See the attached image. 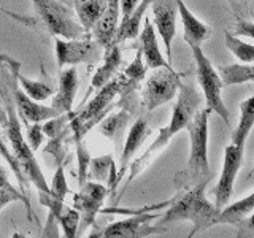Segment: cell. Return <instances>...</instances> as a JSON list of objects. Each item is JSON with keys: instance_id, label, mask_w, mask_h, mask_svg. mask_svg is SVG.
Instances as JSON below:
<instances>
[{"instance_id": "obj_9", "label": "cell", "mask_w": 254, "mask_h": 238, "mask_svg": "<svg viewBox=\"0 0 254 238\" xmlns=\"http://www.w3.org/2000/svg\"><path fill=\"white\" fill-rule=\"evenodd\" d=\"M103 48L91 37L65 40V38H56L54 40V51L56 60H58L59 70L64 65L75 67L78 63H87L92 67L102 59Z\"/></svg>"}, {"instance_id": "obj_5", "label": "cell", "mask_w": 254, "mask_h": 238, "mask_svg": "<svg viewBox=\"0 0 254 238\" xmlns=\"http://www.w3.org/2000/svg\"><path fill=\"white\" fill-rule=\"evenodd\" d=\"M211 111L203 108L195 111L192 119L188 122L186 130L190 140V153L188 169L185 172V182L195 186L203 179H210V162H208V121Z\"/></svg>"}, {"instance_id": "obj_44", "label": "cell", "mask_w": 254, "mask_h": 238, "mask_svg": "<svg viewBox=\"0 0 254 238\" xmlns=\"http://www.w3.org/2000/svg\"><path fill=\"white\" fill-rule=\"evenodd\" d=\"M243 2H246V0H243Z\"/></svg>"}, {"instance_id": "obj_3", "label": "cell", "mask_w": 254, "mask_h": 238, "mask_svg": "<svg viewBox=\"0 0 254 238\" xmlns=\"http://www.w3.org/2000/svg\"><path fill=\"white\" fill-rule=\"evenodd\" d=\"M210 179H203L198 184L192 186L185 194L175 197L170 200V208L161 214L157 226L172 224V222L188 221L192 224V234H198L202 230L211 227V221L216 216L218 211L208 198L205 195V189Z\"/></svg>"}, {"instance_id": "obj_35", "label": "cell", "mask_w": 254, "mask_h": 238, "mask_svg": "<svg viewBox=\"0 0 254 238\" xmlns=\"http://www.w3.org/2000/svg\"><path fill=\"white\" fill-rule=\"evenodd\" d=\"M26 137H27V145L29 148L37 153L38 148L43 145L45 141V133H43V127L40 122H34V124H29L27 125V130H26Z\"/></svg>"}, {"instance_id": "obj_22", "label": "cell", "mask_w": 254, "mask_h": 238, "mask_svg": "<svg viewBox=\"0 0 254 238\" xmlns=\"http://www.w3.org/2000/svg\"><path fill=\"white\" fill-rule=\"evenodd\" d=\"M177 10L183 24V38L189 46H202V43L210 37L211 30L205 22L190 13L183 0H177Z\"/></svg>"}, {"instance_id": "obj_16", "label": "cell", "mask_w": 254, "mask_h": 238, "mask_svg": "<svg viewBox=\"0 0 254 238\" xmlns=\"http://www.w3.org/2000/svg\"><path fill=\"white\" fill-rule=\"evenodd\" d=\"M153 132V127L149 125V121L146 116H141L138 119H135V122L132 124L129 133H127V138H124L123 148H121V159H119V169L116 170V187L119 186L126 175L127 169H129V164L132 162L133 156L137 154V151L143 146V143L146 141V138Z\"/></svg>"}, {"instance_id": "obj_13", "label": "cell", "mask_w": 254, "mask_h": 238, "mask_svg": "<svg viewBox=\"0 0 254 238\" xmlns=\"http://www.w3.org/2000/svg\"><path fill=\"white\" fill-rule=\"evenodd\" d=\"M243 151L245 148L235 146L230 143L224 149V161H222V169L218 179V184L214 187V206L216 210H221L226 206L234 194V184L237 179V175L242 169L243 164Z\"/></svg>"}, {"instance_id": "obj_26", "label": "cell", "mask_w": 254, "mask_h": 238, "mask_svg": "<svg viewBox=\"0 0 254 238\" xmlns=\"http://www.w3.org/2000/svg\"><path fill=\"white\" fill-rule=\"evenodd\" d=\"M107 0H75V14L84 34L91 37V30L103 13Z\"/></svg>"}, {"instance_id": "obj_4", "label": "cell", "mask_w": 254, "mask_h": 238, "mask_svg": "<svg viewBox=\"0 0 254 238\" xmlns=\"http://www.w3.org/2000/svg\"><path fill=\"white\" fill-rule=\"evenodd\" d=\"M127 83L124 75H116L111 81L97 89V94L86 103L83 108H79L70 119V130L73 132V140H84L86 133L94 125H97L108 113H111L115 105V99L121 97L126 92Z\"/></svg>"}, {"instance_id": "obj_32", "label": "cell", "mask_w": 254, "mask_h": 238, "mask_svg": "<svg viewBox=\"0 0 254 238\" xmlns=\"http://www.w3.org/2000/svg\"><path fill=\"white\" fill-rule=\"evenodd\" d=\"M58 224L62 227V232L65 238H79L78 226H79V214L73 206L64 205L61 213L58 214Z\"/></svg>"}, {"instance_id": "obj_12", "label": "cell", "mask_w": 254, "mask_h": 238, "mask_svg": "<svg viewBox=\"0 0 254 238\" xmlns=\"http://www.w3.org/2000/svg\"><path fill=\"white\" fill-rule=\"evenodd\" d=\"M161 214L156 213H138L132 218L111 222L103 227L102 238H148L151 235H161L167 232V229L151 224Z\"/></svg>"}, {"instance_id": "obj_18", "label": "cell", "mask_w": 254, "mask_h": 238, "mask_svg": "<svg viewBox=\"0 0 254 238\" xmlns=\"http://www.w3.org/2000/svg\"><path fill=\"white\" fill-rule=\"evenodd\" d=\"M0 58H2L3 67L8 68V71H10V73L14 76L18 86L29 95L32 100L45 102L54 94V89L50 84H46L43 81H38V79H30L27 76H24L21 73V62L19 60H16V59L10 58V56H6V54H0Z\"/></svg>"}, {"instance_id": "obj_6", "label": "cell", "mask_w": 254, "mask_h": 238, "mask_svg": "<svg viewBox=\"0 0 254 238\" xmlns=\"http://www.w3.org/2000/svg\"><path fill=\"white\" fill-rule=\"evenodd\" d=\"M37 19L50 35L56 38H84L83 27L79 26L75 11L61 0H32Z\"/></svg>"}, {"instance_id": "obj_14", "label": "cell", "mask_w": 254, "mask_h": 238, "mask_svg": "<svg viewBox=\"0 0 254 238\" xmlns=\"http://www.w3.org/2000/svg\"><path fill=\"white\" fill-rule=\"evenodd\" d=\"M153 22L156 34L165 45L167 62L172 65V43L177 35V0H153Z\"/></svg>"}, {"instance_id": "obj_1", "label": "cell", "mask_w": 254, "mask_h": 238, "mask_svg": "<svg viewBox=\"0 0 254 238\" xmlns=\"http://www.w3.org/2000/svg\"><path fill=\"white\" fill-rule=\"evenodd\" d=\"M0 73L3 75L0 78V97H2L5 103V111H6V124L3 125V137L8 141V148H10L14 161L18 164L22 177L26 178L27 182H32L38 189V200L43 206H46V203L51 200L50 184L46 182L45 175L42 169H40L35 153L29 148L26 138H24L21 121L13 105V97L10 91V73L5 70V67H2Z\"/></svg>"}, {"instance_id": "obj_17", "label": "cell", "mask_w": 254, "mask_h": 238, "mask_svg": "<svg viewBox=\"0 0 254 238\" xmlns=\"http://www.w3.org/2000/svg\"><path fill=\"white\" fill-rule=\"evenodd\" d=\"M100 60L102 63H100V67L95 70V73L91 79V86H89V89H87L83 102H86V99L89 97V94L100 89L102 86H105L108 81H111V79L118 75V70L123 63V56H121V50H119V45L115 42L107 45L103 48V58Z\"/></svg>"}, {"instance_id": "obj_40", "label": "cell", "mask_w": 254, "mask_h": 238, "mask_svg": "<svg viewBox=\"0 0 254 238\" xmlns=\"http://www.w3.org/2000/svg\"><path fill=\"white\" fill-rule=\"evenodd\" d=\"M102 232H103V227L94 224L92 226V230H91L89 235H87L86 238H102Z\"/></svg>"}, {"instance_id": "obj_15", "label": "cell", "mask_w": 254, "mask_h": 238, "mask_svg": "<svg viewBox=\"0 0 254 238\" xmlns=\"http://www.w3.org/2000/svg\"><path fill=\"white\" fill-rule=\"evenodd\" d=\"M8 73H10V71H8ZM10 91H11L13 105H14L16 113H18V118L22 119L26 124L43 122L61 115L53 107H48L40 102L32 100L18 86V83H16V79L11 73H10Z\"/></svg>"}, {"instance_id": "obj_8", "label": "cell", "mask_w": 254, "mask_h": 238, "mask_svg": "<svg viewBox=\"0 0 254 238\" xmlns=\"http://www.w3.org/2000/svg\"><path fill=\"white\" fill-rule=\"evenodd\" d=\"M181 76H185V73H178L173 67H159L153 70L141 92L143 107L148 113L177 97L181 86Z\"/></svg>"}, {"instance_id": "obj_33", "label": "cell", "mask_w": 254, "mask_h": 238, "mask_svg": "<svg viewBox=\"0 0 254 238\" xmlns=\"http://www.w3.org/2000/svg\"><path fill=\"white\" fill-rule=\"evenodd\" d=\"M75 146H76L75 153H76V165H78V186L81 187L87 181V169H89L91 154L84 140H75Z\"/></svg>"}, {"instance_id": "obj_2", "label": "cell", "mask_w": 254, "mask_h": 238, "mask_svg": "<svg viewBox=\"0 0 254 238\" xmlns=\"http://www.w3.org/2000/svg\"><path fill=\"white\" fill-rule=\"evenodd\" d=\"M178 92H180L178 94V100L173 105L170 122L167 124L165 127H161L156 140L148 146V149L145 151V153H143L140 157L133 159V162L129 164V169H130L129 170V177H127V179H126V184H124V187L121 190V194L116 197V202H119V198L123 197L127 186H129L130 182L146 169V167L151 164V161H153V159L159 154V151H162L167 145H169L172 137H175L178 132L186 129L188 122L192 119V116L195 115V111L198 110V105H200L202 97H200V94L197 92L192 81L181 83Z\"/></svg>"}, {"instance_id": "obj_37", "label": "cell", "mask_w": 254, "mask_h": 238, "mask_svg": "<svg viewBox=\"0 0 254 238\" xmlns=\"http://www.w3.org/2000/svg\"><path fill=\"white\" fill-rule=\"evenodd\" d=\"M235 227H238V238H253V218L251 216L240 221L238 224H235Z\"/></svg>"}, {"instance_id": "obj_25", "label": "cell", "mask_w": 254, "mask_h": 238, "mask_svg": "<svg viewBox=\"0 0 254 238\" xmlns=\"http://www.w3.org/2000/svg\"><path fill=\"white\" fill-rule=\"evenodd\" d=\"M153 3V0H140V3L137 5V8L126 18L121 19V22L118 24L116 34H115V43H123L126 40H132L137 38L140 30H141V21L145 18L146 10L149 8V5Z\"/></svg>"}, {"instance_id": "obj_29", "label": "cell", "mask_w": 254, "mask_h": 238, "mask_svg": "<svg viewBox=\"0 0 254 238\" xmlns=\"http://www.w3.org/2000/svg\"><path fill=\"white\" fill-rule=\"evenodd\" d=\"M0 124H2V125L6 124V111L2 108V105H0ZM0 156H2V157L5 159V162H6L8 165H10V169L13 170L16 179H18V182H19V190H21V192H22L24 195H26V190H27L29 182L26 181V178L22 177V173H21V170H19V167H18V164H16V161H14V157H13V154H11L10 148H8V145H6V140H5V137H3V133H0Z\"/></svg>"}, {"instance_id": "obj_43", "label": "cell", "mask_w": 254, "mask_h": 238, "mask_svg": "<svg viewBox=\"0 0 254 238\" xmlns=\"http://www.w3.org/2000/svg\"><path fill=\"white\" fill-rule=\"evenodd\" d=\"M192 237H194V234H192V232H190V234H189V235H188L186 238H192Z\"/></svg>"}, {"instance_id": "obj_23", "label": "cell", "mask_w": 254, "mask_h": 238, "mask_svg": "<svg viewBox=\"0 0 254 238\" xmlns=\"http://www.w3.org/2000/svg\"><path fill=\"white\" fill-rule=\"evenodd\" d=\"M253 211H254V192H250L245 198H242V200H237L230 205L227 203L226 206H222L216 216L213 218L211 227L221 226V224L235 226L240 221L251 216Z\"/></svg>"}, {"instance_id": "obj_34", "label": "cell", "mask_w": 254, "mask_h": 238, "mask_svg": "<svg viewBox=\"0 0 254 238\" xmlns=\"http://www.w3.org/2000/svg\"><path fill=\"white\" fill-rule=\"evenodd\" d=\"M13 202H22L24 205L27 206V213H29V219L32 221L34 218V213H32L30 203H29V197L24 195L21 190L14 189V190H8V189H0V211H2L6 205H10Z\"/></svg>"}, {"instance_id": "obj_30", "label": "cell", "mask_w": 254, "mask_h": 238, "mask_svg": "<svg viewBox=\"0 0 254 238\" xmlns=\"http://www.w3.org/2000/svg\"><path fill=\"white\" fill-rule=\"evenodd\" d=\"M146 71H148V68H146V65H145V62H143L141 51L137 50L133 60L129 63V67H127V68L123 71V75H124V78H126V83H127V89H126V92L137 89V86L140 84L141 79H145ZM123 94H124V92H123Z\"/></svg>"}, {"instance_id": "obj_11", "label": "cell", "mask_w": 254, "mask_h": 238, "mask_svg": "<svg viewBox=\"0 0 254 238\" xmlns=\"http://www.w3.org/2000/svg\"><path fill=\"white\" fill-rule=\"evenodd\" d=\"M137 99H135V91H129L121 94V102H119V110L116 113L107 115L102 121L97 124L99 132L107 137L115 145V149L121 153L123 143H124V133L127 129V124L132 119L135 110H137Z\"/></svg>"}, {"instance_id": "obj_42", "label": "cell", "mask_w": 254, "mask_h": 238, "mask_svg": "<svg viewBox=\"0 0 254 238\" xmlns=\"http://www.w3.org/2000/svg\"><path fill=\"white\" fill-rule=\"evenodd\" d=\"M2 67H3V62H2V58H0V70H2Z\"/></svg>"}, {"instance_id": "obj_28", "label": "cell", "mask_w": 254, "mask_h": 238, "mask_svg": "<svg viewBox=\"0 0 254 238\" xmlns=\"http://www.w3.org/2000/svg\"><path fill=\"white\" fill-rule=\"evenodd\" d=\"M222 86H234L251 83L254 79V67L253 63H230V65H221L216 68Z\"/></svg>"}, {"instance_id": "obj_21", "label": "cell", "mask_w": 254, "mask_h": 238, "mask_svg": "<svg viewBox=\"0 0 254 238\" xmlns=\"http://www.w3.org/2000/svg\"><path fill=\"white\" fill-rule=\"evenodd\" d=\"M119 0H107L103 13L99 18L97 24L91 30V38H94L102 48H105L115 40V34L119 24Z\"/></svg>"}, {"instance_id": "obj_27", "label": "cell", "mask_w": 254, "mask_h": 238, "mask_svg": "<svg viewBox=\"0 0 254 238\" xmlns=\"http://www.w3.org/2000/svg\"><path fill=\"white\" fill-rule=\"evenodd\" d=\"M240 113V121H238V125L232 130L230 140H232V145L245 148L246 138L250 137L254 125V97H248L245 102H242Z\"/></svg>"}, {"instance_id": "obj_10", "label": "cell", "mask_w": 254, "mask_h": 238, "mask_svg": "<svg viewBox=\"0 0 254 238\" xmlns=\"http://www.w3.org/2000/svg\"><path fill=\"white\" fill-rule=\"evenodd\" d=\"M108 195V187L97 181L87 179L73 195V208L79 214L78 237L95 224V218L100 213L103 202Z\"/></svg>"}, {"instance_id": "obj_41", "label": "cell", "mask_w": 254, "mask_h": 238, "mask_svg": "<svg viewBox=\"0 0 254 238\" xmlns=\"http://www.w3.org/2000/svg\"><path fill=\"white\" fill-rule=\"evenodd\" d=\"M13 238H27V237L24 235V234H21V232H14L13 234Z\"/></svg>"}, {"instance_id": "obj_39", "label": "cell", "mask_w": 254, "mask_h": 238, "mask_svg": "<svg viewBox=\"0 0 254 238\" xmlns=\"http://www.w3.org/2000/svg\"><path fill=\"white\" fill-rule=\"evenodd\" d=\"M0 189H8V190L16 189L10 182V177H8V172L5 170L3 165H0Z\"/></svg>"}, {"instance_id": "obj_19", "label": "cell", "mask_w": 254, "mask_h": 238, "mask_svg": "<svg viewBox=\"0 0 254 238\" xmlns=\"http://www.w3.org/2000/svg\"><path fill=\"white\" fill-rule=\"evenodd\" d=\"M138 40H140V48L141 51V58L143 62L148 70H154L159 67H172L169 62H167L165 56L162 54L161 48H159V42H157V34L151 24L149 18H145L143 21L141 30L138 34Z\"/></svg>"}, {"instance_id": "obj_31", "label": "cell", "mask_w": 254, "mask_h": 238, "mask_svg": "<svg viewBox=\"0 0 254 238\" xmlns=\"http://www.w3.org/2000/svg\"><path fill=\"white\" fill-rule=\"evenodd\" d=\"M224 43L227 46L229 51H232V54L237 59H240L243 63H253L254 62V45L243 42V40L237 38L235 35L229 34L227 30H224Z\"/></svg>"}, {"instance_id": "obj_24", "label": "cell", "mask_w": 254, "mask_h": 238, "mask_svg": "<svg viewBox=\"0 0 254 238\" xmlns=\"http://www.w3.org/2000/svg\"><path fill=\"white\" fill-rule=\"evenodd\" d=\"M97 182H107L108 194L115 195L116 192V165L111 154H103L99 157H91L89 169H87V179Z\"/></svg>"}, {"instance_id": "obj_7", "label": "cell", "mask_w": 254, "mask_h": 238, "mask_svg": "<svg viewBox=\"0 0 254 238\" xmlns=\"http://www.w3.org/2000/svg\"><path fill=\"white\" fill-rule=\"evenodd\" d=\"M190 51H192V58L195 60L197 81L202 87L206 108H208L211 113L218 115L227 125H230L229 110L226 107V103L222 102V87L224 86L221 83L216 68L213 67L210 59L203 54L202 46H190Z\"/></svg>"}, {"instance_id": "obj_20", "label": "cell", "mask_w": 254, "mask_h": 238, "mask_svg": "<svg viewBox=\"0 0 254 238\" xmlns=\"http://www.w3.org/2000/svg\"><path fill=\"white\" fill-rule=\"evenodd\" d=\"M78 91V71L75 67H68L65 70H59V89L53 95L51 107L58 113H70L73 111V102Z\"/></svg>"}, {"instance_id": "obj_38", "label": "cell", "mask_w": 254, "mask_h": 238, "mask_svg": "<svg viewBox=\"0 0 254 238\" xmlns=\"http://www.w3.org/2000/svg\"><path fill=\"white\" fill-rule=\"evenodd\" d=\"M140 3V0H119V10H121V16L126 18V16H129L137 5Z\"/></svg>"}, {"instance_id": "obj_36", "label": "cell", "mask_w": 254, "mask_h": 238, "mask_svg": "<svg viewBox=\"0 0 254 238\" xmlns=\"http://www.w3.org/2000/svg\"><path fill=\"white\" fill-rule=\"evenodd\" d=\"M235 35L253 38V35H254V24H253V21L238 19L237 27H235Z\"/></svg>"}]
</instances>
